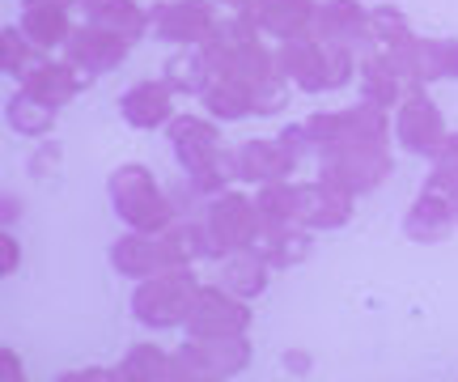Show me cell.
Wrapping results in <instances>:
<instances>
[{"label": "cell", "mask_w": 458, "mask_h": 382, "mask_svg": "<svg viewBox=\"0 0 458 382\" xmlns=\"http://www.w3.org/2000/svg\"><path fill=\"white\" fill-rule=\"evenodd\" d=\"M216 123L221 119H213L208 111L204 115H174L165 123L170 149L179 157L182 174L191 179L196 196H216V191L238 183V149H229L221 140Z\"/></svg>", "instance_id": "1"}, {"label": "cell", "mask_w": 458, "mask_h": 382, "mask_svg": "<svg viewBox=\"0 0 458 382\" xmlns=\"http://www.w3.org/2000/svg\"><path fill=\"white\" fill-rule=\"evenodd\" d=\"M276 60H280V72L289 77V85L301 89V94L344 89L360 68L357 51L340 47V43H327V38H318V34H306V38H293V43H280Z\"/></svg>", "instance_id": "2"}, {"label": "cell", "mask_w": 458, "mask_h": 382, "mask_svg": "<svg viewBox=\"0 0 458 382\" xmlns=\"http://www.w3.org/2000/svg\"><path fill=\"white\" fill-rule=\"evenodd\" d=\"M106 196H111L114 216H119L128 230L162 233L174 225V204H170V196L162 191V183L153 179V170L140 166V162H128V166L111 170Z\"/></svg>", "instance_id": "3"}, {"label": "cell", "mask_w": 458, "mask_h": 382, "mask_svg": "<svg viewBox=\"0 0 458 382\" xmlns=\"http://www.w3.org/2000/svg\"><path fill=\"white\" fill-rule=\"evenodd\" d=\"M199 281L196 267H165L157 276H145L131 289V318L148 332H174L187 323L196 306Z\"/></svg>", "instance_id": "4"}, {"label": "cell", "mask_w": 458, "mask_h": 382, "mask_svg": "<svg viewBox=\"0 0 458 382\" xmlns=\"http://www.w3.org/2000/svg\"><path fill=\"white\" fill-rule=\"evenodd\" d=\"M310 149H340V145H391L394 140V123L391 111H382L374 102L360 98L357 106H344V111H314L301 119Z\"/></svg>", "instance_id": "5"}, {"label": "cell", "mask_w": 458, "mask_h": 382, "mask_svg": "<svg viewBox=\"0 0 458 382\" xmlns=\"http://www.w3.org/2000/svg\"><path fill=\"white\" fill-rule=\"evenodd\" d=\"M250 340L246 335H216V340H191L170 352V382H225L246 374L250 366Z\"/></svg>", "instance_id": "6"}, {"label": "cell", "mask_w": 458, "mask_h": 382, "mask_svg": "<svg viewBox=\"0 0 458 382\" xmlns=\"http://www.w3.org/2000/svg\"><path fill=\"white\" fill-rule=\"evenodd\" d=\"M318 179L335 183L348 196H374L391 179V145H340V149H318Z\"/></svg>", "instance_id": "7"}, {"label": "cell", "mask_w": 458, "mask_h": 382, "mask_svg": "<svg viewBox=\"0 0 458 382\" xmlns=\"http://www.w3.org/2000/svg\"><path fill=\"white\" fill-rule=\"evenodd\" d=\"M199 221H204V230H208V238H213L216 259L229 255V250L259 247V238H263L259 204H255V196H246V191H238V187H225V191L208 196Z\"/></svg>", "instance_id": "8"}, {"label": "cell", "mask_w": 458, "mask_h": 382, "mask_svg": "<svg viewBox=\"0 0 458 382\" xmlns=\"http://www.w3.org/2000/svg\"><path fill=\"white\" fill-rule=\"evenodd\" d=\"M310 140H306V128L293 123L280 136H267V140H246L238 145V183L263 187V183H280V179H293L297 162L306 157Z\"/></svg>", "instance_id": "9"}, {"label": "cell", "mask_w": 458, "mask_h": 382, "mask_svg": "<svg viewBox=\"0 0 458 382\" xmlns=\"http://www.w3.org/2000/svg\"><path fill=\"white\" fill-rule=\"evenodd\" d=\"M221 26L216 0H157L148 9V34L170 47H196L208 43Z\"/></svg>", "instance_id": "10"}, {"label": "cell", "mask_w": 458, "mask_h": 382, "mask_svg": "<svg viewBox=\"0 0 458 382\" xmlns=\"http://www.w3.org/2000/svg\"><path fill=\"white\" fill-rule=\"evenodd\" d=\"M250 323H255L250 301L229 293L225 284L216 281V284H199L196 306H191V315L182 323V332L191 340H216V335H246Z\"/></svg>", "instance_id": "11"}, {"label": "cell", "mask_w": 458, "mask_h": 382, "mask_svg": "<svg viewBox=\"0 0 458 382\" xmlns=\"http://www.w3.org/2000/svg\"><path fill=\"white\" fill-rule=\"evenodd\" d=\"M391 123H394V140H399V149L411 153V157H433V153L442 149V140L450 136L442 106L433 102V94H428L425 85L408 89V98L394 106Z\"/></svg>", "instance_id": "12"}, {"label": "cell", "mask_w": 458, "mask_h": 382, "mask_svg": "<svg viewBox=\"0 0 458 382\" xmlns=\"http://www.w3.org/2000/svg\"><path fill=\"white\" fill-rule=\"evenodd\" d=\"M111 267L128 281H145V276H157L165 267H187L179 259V250L170 242V233H140L128 230L123 238L111 242Z\"/></svg>", "instance_id": "13"}, {"label": "cell", "mask_w": 458, "mask_h": 382, "mask_svg": "<svg viewBox=\"0 0 458 382\" xmlns=\"http://www.w3.org/2000/svg\"><path fill=\"white\" fill-rule=\"evenodd\" d=\"M357 85H360V98L382 106V111H394L399 102L408 98V89H416L411 81L408 64L391 55V51H369V55H360V68H357Z\"/></svg>", "instance_id": "14"}, {"label": "cell", "mask_w": 458, "mask_h": 382, "mask_svg": "<svg viewBox=\"0 0 458 382\" xmlns=\"http://www.w3.org/2000/svg\"><path fill=\"white\" fill-rule=\"evenodd\" d=\"M357 213V196L340 191L327 179H314V183H297V225L323 233V230H344Z\"/></svg>", "instance_id": "15"}, {"label": "cell", "mask_w": 458, "mask_h": 382, "mask_svg": "<svg viewBox=\"0 0 458 382\" xmlns=\"http://www.w3.org/2000/svg\"><path fill=\"white\" fill-rule=\"evenodd\" d=\"M128 51H131V43L123 38V34L102 30V26H89V21H85V26H77V30H72L64 55L81 68V72H89V77L98 81V77L114 72V68L128 60Z\"/></svg>", "instance_id": "16"}, {"label": "cell", "mask_w": 458, "mask_h": 382, "mask_svg": "<svg viewBox=\"0 0 458 382\" xmlns=\"http://www.w3.org/2000/svg\"><path fill=\"white\" fill-rule=\"evenodd\" d=\"M314 34L327 38V43H340V47H352L357 55H369V51H374L369 9H365L360 0H323V4H318V17H314Z\"/></svg>", "instance_id": "17"}, {"label": "cell", "mask_w": 458, "mask_h": 382, "mask_svg": "<svg viewBox=\"0 0 458 382\" xmlns=\"http://www.w3.org/2000/svg\"><path fill=\"white\" fill-rule=\"evenodd\" d=\"M89 81H94V77H89V72H81V68L72 64L68 55H64V60H51V55H43V60H38V64H34L21 81H17V89H26L30 98L47 102V106H55V111H60V106H68V102L77 98Z\"/></svg>", "instance_id": "18"}, {"label": "cell", "mask_w": 458, "mask_h": 382, "mask_svg": "<svg viewBox=\"0 0 458 382\" xmlns=\"http://www.w3.org/2000/svg\"><path fill=\"white\" fill-rule=\"evenodd\" d=\"M246 17H250L267 38H276V43H293V38L314 34L318 4H314V0H250Z\"/></svg>", "instance_id": "19"}, {"label": "cell", "mask_w": 458, "mask_h": 382, "mask_svg": "<svg viewBox=\"0 0 458 382\" xmlns=\"http://www.w3.org/2000/svg\"><path fill=\"white\" fill-rule=\"evenodd\" d=\"M119 115L128 119L136 132H157L174 119V85L165 81H136L119 94Z\"/></svg>", "instance_id": "20"}, {"label": "cell", "mask_w": 458, "mask_h": 382, "mask_svg": "<svg viewBox=\"0 0 458 382\" xmlns=\"http://www.w3.org/2000/svg\"><path fill=\"white\" fill-rule=\"evenodd\" d=\"M458 230V204L442 196H420L411 199L408 216H403V233H408V242H420V247H433V242H445L450 233Z\"/></svg>", "instance_id": "21"}, {"label": "cell", "mask_w": 458, "mask_h": 382, "mask_svg": "<svg viewBox=\"0 0 458 382\" xmlns=\"http://www.w3.org/2000/svg\"><path fill=\"white\" fill-rule=\"evenodd\" d=\"M216 264H221L216 281L225 284L229 293H238V298H246V301L263 298V289H267V281H272V259H267L259 247L229 250V255H221Z\"/></svg>", "instance_id": "22"}, {"label": "cell", "mask_w": 458, "mask_h": 382, "mask_svg": "<svg viewBox=\"0 0 458 382\" xmlns=\"http://www.w3.org/2000/svg\"><path fill=\"white\" fill-rule=\"evenodd\" d=\"M408 64L416 85L458 81V38H416L408 55H399Z\"/></svg>", "instance_id": "23"}, {"label": "cell", "mask_w": 458, "mask_h": 382, "mask_svg": "<svg viewBox=\"0 0 458 382\" xmlns=\"http://www.w3.org/2000/svg\"><path fill=\"white\" fill-rule=\"evenodd\" d=\"M72 4H60V0H38V4H26V13H21V30L30 38L38 51H55V47H68V38H72V17H68Z\"/></svg>", "instance_id": "24"}, {"label": "cell", "mask_w": 458, "mask_h": 382, "mask_svg": "<svg viewBox=\"0 0 458 382\" xmlns=\"http://www.w3.org/2000/svg\"><path fill=\"white\" fill-rule=\"evenodd\" d=\"M89 26H102V30L123 34L131 47L148 34V9H140L136 0H77Z\"/></svg>", "instance_id": "25"}, {"label": "cell", "mask_w": 458, "mask_h": 382, "mask_svg": "<svg viewBox=\"0 0 458 382\" xmlns=\"http://www.w3.org/2000/svg\"><path fill=\"white\" fill-rule=\"evenodd\" d=\"M204 111L221 123H238V119H255V85L238 81V77H225V72H213V81L204 85Z\"/></svg>", "instance_id": "26"}, {"label": "cell", "mask_w": 458, "mask_h": 382, "mask_svg": "<svg viewBox=\"0 0 458 382\" xmlns=\"http://www.w3.org/2000/svg\"><path fill=\"white\" fill-rule=\"evenodd\" d=\"M162 77L170 85H174V94H204V85L213 81V60H208V51H204V43H196V47H179L170 60H165Z\"/></svg>", "instance_id": "27"}, {"label": "cell", "mask_w": 458, "mask_h": 382, "mask_svg": "<svg viewBox=\"0 0 458 382\" xmlns=\"http://www.w3.org/2000/svg\"><path fill=\"white\" fill-rule=\"evenodd\" d=\"M259 250L272 259V267H297L310 259L314 230H306V225H272V230H263Z\"/></svg>", "instance_id": "28"}, {"label": "cell", "mask_w": 458, "mask_h": 382, "mask_svg": "<svg viewBox=\"0 0 458 382\" xmlns=\"http://www.w3.org/2000/svg\"><path fill=\"white\" fill-rule=\"evenodd\" d=\"M369 34H374V47L391 51V55H408L411 43L420 38L399 4H374L369 9Z\"/></svg>", "instance_id": "29"}, {"label": "cell", "mask_w": 458, "mask_h": 382, "mask_svg": "<svg viewBox=\"0 0 458 382\" xmlns=\"http://www.w3.org/2000/svg\"><path fill=\"white\" fill-rule=\"evenodd\" d=\"M55 106H47V102L30 98L26 89H17L13 98L4 102V119H9V128H13L17 136H30V140H47L51 132H55Z\"/></svg>", "instance_id": "30"}, {"label": "cell", "mask_w": 458, "mask_h": 382, "mask_svg": "<svg viewBox=\"0 0 458 382\" xmlns=\"http://www.w3.org/2000/svg\"><path fill=\"white\" fill-rule=\"evenodd\" d=\"M119 378L128 382H170V352L153 340H140L123 352L119 361Z\"/></svg>", "instance_id": "31"}, {"label": "cell", "mask_w": 458, "mask_h": 382, "mask_svg": "<svg viewBox=\"0 0 458 382\" xmlns=\"http://www.w3.org/2000/svg\"><path fill=\"white\" fill-rule=\"evenodd\" d=\"M255 204H259L263 230L272 225H297V183L293 179H280V183H263L250 191Z\"/></svg>", "instance_id": "32"}, {"label": "cell", "mask_w": 458, "mask_h": 382, "mask_svg": "<svg viewBox=\"0 0 458 382\" xmlns=\"http://www.w3.org/2000/svg\"><path fill=\"white\" fill-rule=\"evenodd\" d=\"M433 166H428L425 183H420V191H428V196H442L450 199V204H458V132H450L442 140V149L428 157Z\"/></svg>", "instance_id": "33"}, {"label": "cell", "mask_w": 458, "mask_h": 382, "mask_svg": "<svg viewBox=\"0 0 458 382\" xmlns=\"http://www.w3.org/2000/svg\"><path fill=\"white\" fill-rule=\"evenodd\" d=\"M43 55H47V51L34 47L21 26H4V34H0V68H4V77L21 81V77H26V72L43 60Z\"/></svg>", "instance_id": "34"}, {"label": "cell", "mask_w": 458, "mask_h": 382, "mask_svg": "<svg viewBox=\"0 0 458 382\" xmlns=\"http://www.w3.org/2000/svg\"><path fill=\"white\" fill-rule=\"evenodd\" d=\"M21 267V242L13 238V225H0V276H13Z\"/></svg>", "instance_id": "35"}, {"label": "cell", "mask_w": 458, "mask_h": 382, "mask_svg": "<svg viewBox=\"0 0 458 382\" xmlns=\"http://www.w3.org/2000/svg\"><path fill=\"white\" fill-rule=\"evenodd\" d=\"M60 162H64V149H60V140H51V136H47V140H43V149L34 153L30 174H34V179H47V174L60 166Z\"/></svg>", "instance_id": "36"}, {"label": "cell", "mask_w": 458, "mask_h": 382, "mask_svg": "<svg viewBox=\"0 0 458 382\" xmlns=\"http://www.w3.org/2000/svg\"><path fill=\"white\" fill-rule=\"evenodd\" d=\"M280 366H284L289 378H306V374L314 369V357L310 352H284V357H280Z\"/></svg>", "instance_id": "37"}, {"label": "cell", "mask_w": 458, "mask_h": 382, "mask_svg": "<svg viewBox=\"0 0 458 382\" xmlns=\"http://www.w3.org/2000/svg\"><path fill=\"white\" fill-rule=\"evenodd\" d=\"M119 378V369H72V374H60L55 382H111Z\"/></svg>", "instance_id": "38"}, {"label": "cell", "mask_w": 458, "mask_h": 382, "mask_svg": "<svg viewBox=\"0 0 458 382\" xmlns=\"http://www.w3.org/2000/svg\"><path fill=\"white\" fill-rule=\"evenodd\" d=\"M0 378H4V382H17V378H21V361H17L13 349H0Z\"/></svg>", "instance_id": "39"}, {"label": "cell", "mask_w": 458, "mask_h": 382, "mask_svg": "<svg viewBox=\"0 0 458 382\" xmlns=\"http://www.w3.org/2000/svg\"><path fill=\"white\" fill-rule=\"evenodd\" d=\"M17 213H21V204H17L13 191H4V213H0V225H13Z\"/></svg>", "instance_id": "40"}, {"label": "cell", "mask_w": 458, "mask_h": 382, "mask_svg": "<svg viewBox=\"0 0 458 382\" xmlns=\"http://www.w3.org/2000/svg\"><path fill=\"white\" fill-rule=\"evenodd\" d=\"M216 4H221L225 13H246V9H250V0H216Z\"/></svg>", "instance_id": "41"}, {"label": "cell", "mask_w": 458, "mask_h": 382, "mask_svg": "<svg viewBox=\"0 0 458 382\" xmlns=\"http://www.w3.org/2000/svg\"><path fill=\"white\" fill-rule=\"evenodd\" d=\"M21 4H38V0H21ZM60 4H77V0H60Z\"/></svg>", "instance_id": "42"}]
</instances>
